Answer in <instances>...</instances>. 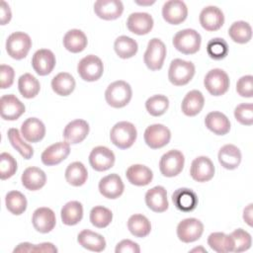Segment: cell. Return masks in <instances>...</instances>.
<instances>
[{
    "label": "cell",
    "mask_w": 253,
    "mask_h": 253,
    "mask_svg": "<svg viewBox=\"0 0 253 253\" xmlns=\"http://www.w3.org/2000/svg\"><path fill=\"white\" fill-rule=\"evenodd\" d=\"M132 96L131 87L124 80L111 83L105 91L106 102L113 108H123L126 106Z\"/></svg>",
    "instance_id": "cell-1"
},
{
    "label": "cell",
    "mask_w": 253,
    "mask_h": 253,
    "mask_svg": "<svg viewBox=\"0 0 253 253\" xmlns=\"http://www.w3.org/2000/svg\"><path fill=\"white\" fill-rule=\"evenodd\" d=\"M137 131L133 124L129 122H119L111 129L110 138L114 145L120 149L129 148L135 141Z\"/></svg>",
    "instance_id": "cell-2"
},
{
    "label": "cell",
    "mask_w": 253,
    "mask_h": 253,
    "mask_svg": "<svg viewBox=\"0 0 253 253\" xmlns=\"http://www.w3.org/2000/svg\"><path fill=\"white\" fill-rule=\"evenodd\" d=\"M201 35L193 29H184L176 33L173 38L174 47L184 54H194L201 47Z\"/></svg>",
    "instance_id": "cell-3"
},
{
    "label": "cell",
    "mask_w": 253,
    "mask_h": 253,
    "mask_svg": "<svg viewBox=\"0 0 253 253\" xmlns=\"http://www.w3.org/2000/svg\"><path fill=\"white\" fill-rule=\"evenodd\" d=\"M195 75V65L191 61L176 58L171 61L168 78L175 86H183L188 84Z\"/></svg>",
    "instance_id": "cell-4"
},
{
    "label": "cell",
    "mask_w": 253,
    "mask_h": 253,
    "mask_svg": "<svg viewBox=\"0 0 253 253\" xmlns=\"http://www.w3.org/2000/svg\"><path fill=\"white\" fill-rule=\"evenodd\" d=\"M32 47L30 36L24 32L11 34L6 41V50L14 59H23L27 56Z\"/></svg>",
    "instance_id": "cell-5"
},
{
    "label": "cell",
    "mask_w": 253,
    "mask_h": 253,
    "mask_svg": "<svg viewBox=\"0 0 253 253\" xmlns=\"http://www.w3.org/2000/svg\"><path fill=\"white\" fill-rule=\"evenodd\" d=\"M166 56V46L164 42L156 38L151 39L147 43L143 60L145 65L152 71L162 68Z\"/></svg>",
    "instance_id": "cell-6"
},
{
    "label": "cell",
    "mask_w": 253,
    "mask_h": 253,
    "mask_svg": "<svg viewBox=\"0 0 253 253\" xmlns=\"http://www.w3.org/2000/svg\"><path fill=\"white\" fill-rule=\"evenodd\" d=\"M204 85L211 95L221 96L229 88V77L224 70L213 68L206 74Z\"/></svg>",
    "instance_id": "cell-7"
},
{
    "label": "cell",
    "mask_w": 253,
    "mask_h": 253,
    "mask_svg": "<svg viewBox=\"0 0 253 253\" xmlns=\"http://www.w3.org/2000/svg\"><path fill=\"white\" fill-rule=\"evenodd\" d=\"M103 71L104 65L102 60L94 54H89L83 57L77 65V72L79 76L88 82H93L100 79V77L103 75Z\"/></svg>",
    "instance_id": "cell-8"
},
{
    "label": "cell",
    "mask_w": 253,
    "mask_h": 253,
    "mask_svg": "<svg viewBox=\"0 0 253 253\" xmlns=\"http://www.w3.org/2000/svg\"><path fill=\"white\" fill-rule=\"evenodd\" d=\"M185 158L181 151L172 149L162 155L159 161V169L163 176L174 177L181 173L184 168Z\"/></svg>",
    "instance_id": "cell-9"
},
{
    "label": "cell",
    "mask_w": 253,
    "mask_h": 253,
    "mask_svg": "<svg viewBox=\"0 0 253 253\" xmlns=\"http://www.w3.org/2000/svg\"><path fill=\"white\" fill-rule=\"evenodd\" d=\"M144 141L152 149H158L170 141V129L161 124H154L146 127L144 131Z\"/></svg>",
    "instance_id": "cell-10"
},
{
    "label": "cell",
    "mask_w": 253,
    "mask_h": 253,
    "mask_svg": "<svg viewBox=\"0 0 253 253\" xmlns=\"http://www.w3.org/2000/svg\"><path fill=\"white\" fill-rule=\"evenodd\" d=\"M204 232V224L195 217L185 218L179 222L177 226V236L179 240L185 243L194 242L202 236Z\"/></svg>",
    "instance_id": "cell-11"
},
{
    "label": "cell",
    "mask_w": 253,
    "mask_h": 253,
    "mask_svg": "<svg viewBox=\"0 0 253 253\" xmlns=\"http://www.w3.org/2000/svg\"><path fill=\"white\" fill-rule=\"evenodd\" d=\"M114 152L106 146H96L89 155V163L96 171L102 172L112 168L115 164Z\"/></svg>",
    "instance_id": "cell-12"
},
{
    "label": "cell",
    "mask_w": 253,
    "mask_h": 253,
    "mask_svg": "<svg viewBox=\"0 0 253 253\" xmlns=\"http://www.w3.org/2000/svg\"><path fill=\"white\" fill-rule=\"evenodd\" d=\"M188 15V8L181 0H169L163 4V19L171 25H179L184 22Z\"/></svg>",
    "instance_id": "cell-13"
},
{
    "label": "cell",
    "mask_w": 253,
    "mask_h": 253,
    "mask_svg": "<svg viewBox=\"0 0 253 253\" xmlns=\"http://www.w3.org/2000/svg\"><path fill=\"white\" fill-rule=\"evenodd\" d=\"M190 174L197 182H208L214 175V165L209 157L199 156L193 160Z\"/></svg>",
    "instance_id": "cell-14"
},
{
    "label": "cell",
    "mask_w": 253,
    "mask_h": 253,
    "mask_svg": "<svg viewBox=\"0 0 253 253\" xmlns=\"http://www.w3.org/2000/svg\"><path fill=\"white\" fill-rule=\"evenodd\" d=\"M200 24L209 32L219 30L224 23V16L222 11L216 6H207L200 13Z\"/></svg>",
    "instance_id": "cell-15"
},
{
    "label": "cell",
    "mask_w": 253,
    "mask_h": 253,
    "mask_svg": "<svg viewBox=\"0 0 253 253\" xmlns=\"http://www.w3.org/2000/svg\"><path fill=\"white\" fill-rule=\"evenodd\" d=\"M70 153V146L67 141H59L51 144L42 153V162L46 166L57 165L62 162Z\"/></svg>",
    "instance_id": "cell-16"
},
{
    "label": "cell",
    "mask_w": 253,
    "mask_h": 253,
    "mask_svg": "<svg viewBox=\"0 0 253 253\" xmlns=\"http://www.w3.org/2000/svg\"><path fill=\"white\" fill-rule=\"evenodd\" d=\"M55 61V56L50 49L42 48L34 53L32 58V66L39 75L44 76L53 70Z\"/></svg>",
    "instance_id": "cell-17"
},
{
    "label": "cell",
    "mask_w": 253,
    "mask_h": 253,
    "mask_svg": "<svg viewBox=\"0 0 253 253\" xmlns=\"http://www.w3.org/2000/svg\"><path fill=\"white\" fill-rule=\"evenodd\" d=\"M1 117L6 121L18 120L25 113L24 104L13 94L3 95L0 99Z\"/></svg>",
    "instance_id": "cell-18"
},
{
    "label": "cell",
    "mask_w": 253,
    "mask_h": 253,
    "mask_svg": "<svg viewBox=\"0 0 253 253\" xmlns=\"http://www.w3.org/2000/svg\"><path fill=\"white\" fill-rule=\"evenodd\" d=\"M95 14L103 20H115L124 12L123 2L120 0H98L94 3Z\"/></svg>",
    "instance_id": "cell-19"
},
{
    "label": "cell",
    "mask_w": 253,
    "mask_h": 253,
    "mask_svg": "<svg viewBox=\"0 0 253 253\" xmlns=\"http://www.w3.org/2000/svg\"><path fill=\"white\" fill-rule=\"evenodd\" d=\"M32 222L35 229L41 233H47L53 229L56 218L53 211L49 208H38L32 216Z\"/></svg>",
    "instance_id": "cell-20"
},
{
    "label": "cell",
    "mask_w": 253,
    "mask_h": 253,
    "mask_svg": "<svg viewBox=\"0 0 253 253\" xmlns=\"http://www.w3.org/2000/svg\"><path fill=\"white\" fill-rule=\"evenodd\" d=\"M124 189L123 180L116 173L103 177L99 182V191L107 199H118L124 193Z\"/></svg>",
    "instance_id": "cell-21"
},
{
    "label": "cell",
    "mask_w": 253,
    "mask_h": 253,
    "mask_svg": "<svg viewBox=\"0 0 253 253\" xmlns=\"http://www.w3.org/2000/svg\"><path fill=\"white\" fill-rule=\"evenodd\" d=\"M127 29L135 35H146L153 28V19L151 15L144 12L131 13L126 21Z\"/></svg>",
    "instance_id": "cell-22"
},
{
    "label": "cell",
    "mask_w": 253,
    "mask_h": 253,
    "mask_svg": "<svg viewBox=\"0 0 253 253\" xmlns=\"http://www.w3.org/2000/svg\"><path fill=\"white\" fill-rule=\"evenodd\" d=\"M89 133V125L84 120H74L66 125L63 129V137L69 144L83 141Z\"/></svg>",
    "instance_id": "cell-23"
},
{
    "label": "cell",
    "mask_w": 253,
    "mask_h": 253,
    "mask_svg": "<svg viewBox=\"0 0 253 253\" xmlns=\"http://www.w3.org/2000/svg\"><path fill=\"white\" fill-rule=\"evenodd\" d=\"M174 206L181 211L189 212L196 209L198 197L196 193L188 188H179L172 195Z\"/></svg>",
    "instance_id": "cell-24"
},
{
    "label": "cell",
    "mask_w": 253,
    "mask_h": 253,
    "mask_svg": "<svg viewBox=\"0 0 253 253\" xmlns=\"http://www.w3.org/2000/svg\"><path fill=\"white\" fill-rule=\"evenodd\" d=\"M146 206L155 212H163L168 209L167 192L162 186H155L145 194Z\"/></svg>",
    "instance_id": "cell-25"
},
{
    "label": "cell",
    "mask_w": 253,
    "mask_h": 253,
    "mask_svg": "<svg viewBox=\"0 0 253 253\" xmlns=\"http://www.w3.org/2000/svg\"><path fill=\"white\" fill-rule=\"evenodd\" d=\"M44 134L45 126L40 119L29 118L21 126V135L28 142H38L44 137Z\"/></svg>",
    "instance_id": "cell-26"
},
{
    "label": "cell",
    "mask_w": 253,
    "mask_h": 253,
    "mask_svg": "<svg viewBox=\"0 0 253 253\" xmlns=\"http://www.w3.org/2000/svg\"><path fill=\"white\" fill-rule=\"evenodd\" d=\"M218 162L228 170L236 169L241 162V152L239 148L233 144H225L218 151Z\"/></svg>",
    "instance_id": "cell-27"
},
{
    "label": "cell",
    "mask_w": 253,
    "mask_h": 253,
    "mask_svg": "<svg viewBox=\"0 0 253 253\" xmlns=\"http://www.w3.org/2000/svg\"><path fill=\"white\" fill-rule=\"evenodd\" d=\"M21 180L26 189L30 191H37L45 185L46 176L45 173L38 167H28L24 170Z\"/></svg>",
    "instance_id": "cell-28"
},
{
    "label": "cell",
    "mask_w": 253,
    "mask_h": 253,
    "mask_svg": "<svg viewBox=\"0 0 253 253\" xmlns=\"http://www.w3.org/2000/svg\"><path fill=\"white\" fill-rule=\"evenodd\" d=\"M204 104L205 98L202 92L199 90H192L184 97L181 104V109L186 116L195 117L202 111Z\"/></svg>",
    "instance_id": "cell-29"
},
{
    "label": "cell",
    "mask_w": 253,
    "mask_h": 253,
    "mask_svg": "<svg viewBox=\"0 0 253 253\" xmlns=\"http://www.w3.org/2000/svg\"><path fill=\"white\" fill-rule=\"evenodd\" d=\"M206 126L217 135H224L230 130V122L228 118L220 112H211L205 119Z\"/></svg>",
    "instance_id": "cell-30"
},
{
    "label": "cell",
    "mask_w": 253,
    "mask_h": 253,
    "mask_svg": "<svg viewBox=\"0 0 253 253\" xmlns=\"http://www.w3.org/2000/svg\"><path fill=\"white\" fill-rule=\"evenodd\" d=\"M78 243L85 249L93 252H101L106 248L105 238L94 231L84 229L77 236Z\"/></svg>",
    "instance_id": "cell-31"
},
{
    "label": "cell",
    "mask_w": 253,
    "mask_h": 253,
    "mask_svg": "<svg viewBox=\"0 0 253 253\" xmlns=\"http://www.w3.org/2000/svg\"><path fill=\"white\" fill-rule=\"evenodd\" d=\"M126 176L128 182L135 186H146L153 178L152 171L145 165L134 164L127 168Z\"/></svg>",
    "instance_id": "cell-32"
},
{
    "label": "cell",
    "mask_w": 253,
    "mask_h": 253,
    "mask_svg": "<svg viewBox=\"0 0 253 253\" xmlns=\"http://www.w3.org/2000/svg\"><path fill=\"white\" fill-rule=\"evenodd\" d=\"M87 37L86 35L78 29L69 30L63 37L64 47L73 53L81 52L87 46Z\"/></svg>",
    "instance_id": "cell-33"
},
{
    "label": "cell",
    "mask_w": 253,
    "mask_h": 253,
    "mask_svg": "<svg viewBox=\"0 0 253 253\" xmlns=\"http://www.w3.org/2000/svg\"><path fill=\"white\" fill-rule=\"evenodd\" d=\"M61 220L66 225H75L83 217V207L78 201L66 203L60 211Z\"/></svg>",
    "instance_id": "cell-34"
},
{
    "label": "cell",
    "mask_w": 253,
    "mask_h": 253,
    "mask_svg": "<svg viewBox=\"0 0 253 253\" xmlns=\"http://www.w3.org/2000/svg\"><path fill=\"white\" fill-rule=\"evenodd\" d=\"M88 178V171L84 164L79 161L70 163L65 170V179L68 184L79 187L85 184Z\"/></svg>",
    "instance_id": "cell-35"
},
{
    "label": "cell",
    "mask_w": 253,
    "mask_h": 253,
    "mask_svg": "<svg viewBox=\"0 0 253 253\" xmlns=\"http://www.w3.org/2000/svg\"><path fill=\"white\" fill-rule=\"evenodd\" d=\"M75 79L67 72H60L51 80V88L59 96L70 95L75 88Z\"/></svg>",
    "instance_id": "cell-36"
},
{
    "label": "cell",
    "mask_w": 253,
    "mask_h": 253,
    "mask_svg": "<svg viewBox=\"0 0 253 253\" xmlns=\"http://www.w3.org/2000/svg\"><path fill=\"white\" fill-rule=\"evenodd\" d=\"M209 246L217 253H226L233 251L234 242L231 235L223 232H212L208 237Z\"/></svg>",
    "instance_id": "cell-37"
},
{
    "label": "cell",
    "mask_w": 253,
    "mask_h": 253,
    "mask_svg": "<svg viewBox=\"0 0 253 253\" xmlns=\"http://www.w3.org/2000/svg\"><path fill=\"white\" fill-rule=\"evenodd\" d=\"M127 228L129 232L138 238L145 237L150 233L151 224L146 216L143 214H132L127 220Z\"/></svg>",
    "instance_id": "cell-38"
},
{
    "label": "cell",
    "mask_w": 253,
    "mask_h": 253,
    "mask_svg": "<svg viewBox=\"0 0 253 253\" xmlns=\"http://www.w3.org/2000/svg\"><path fill=\"white\" fill-rule=\"evenodd\" d=\"M114 49L119 57L126 59L136 54L138 45L133 39L127 36H120L114 42Z\"/></svg>",
    "instance_id": "cell-39"
},
{
    "label": "cell",
    "mask_w": 253,
    "mask_h": 253,
    "mask_svg": "<svg viewBox=\"0 0 253 253\" xmlns=\"http://www.w3.org/2000/svg\"><path fill=\"white\" fill-rule=\"evenodd\" d=\"M19 92L24 98L31 99L36 97L41 89L39 80L30 73H25L20 76L18 80Z\"/></svg>",
    "instance_id": "cell-40"
},
{
    "label": "cell",
    "mask_w": 253,
    "mask_h": 253,
    "mask_svg": "<svg viewBox=\"0 0 253 253\" xmlns=\"http://www.w3.org/2000/svg\"><path fill=\"white\" fill-rule=\"evenodd\" d=\"M230 39L237 43H246L251 40L252 28L245 21H236L228 29Z\"/></svg>",
    "instance_id": "cell-41"
},
{
    "label": "cell",
    "mask_w": 253,
    "mask_h": 253,
    "mask_svg": "<svg viewBox=\"0 0 253 253\" xmlns=\"http://www.w3.org/2000/svg\"><path fill=\"white\" fill-rule=\"evenodd\" d=\"M5 204L7 210L15 215L22 214L27 209V199L19 191H11L7 193Z\"/></svg>",
    "instance_id": "cell-42"
},
{
    "label": "cell",
    "mask_w": 253,
    "mask_h": 253,
    "mask_svg": "<svg viewBox=\"0 0 253 253\" xmlns=\"http://www.w3.org/2000/svg\"><path fill=\"white\" fill-rule=\"evenodd\" d=\"M8 138L12 146L25 158V159H30L33 154H34V149L33 147L25 142L21 138V134L17 128H9L8 129Z\"/></svg>",
    "instance_id": "cell-43"
},
{
    "label": "cell",
    "mask_w": 253,
    "mask_h": 253,
    "mask_svg": "<svg viewBox=\"0 0 253 253\" xmlns=\"http://www.w3.org/2000/svg\"><path fill=\"white\" fill-rule=\"evenodd\" d=\"M113 219V213L111 210L103 206H96L90 211V221L91 223L98 227H107Z\"/></svg>",
    "instance_id": "cell-44"
},
{
    "label": "cell",
    "mask_w": 253,
    "mask_h": 253,
    "mask_svg": "<svg viewBox=\"0 0 253 253\" xmlns=\"http://www.w3.org/2000/svg\"><path fill=\"white\" fill-rule=\"evenodd\" d=\"M169 107V100L164 95H154L149 97L145 102L146 111L153 117L163 115Z\"/></svg>",
    "instance_id": "cell-45"
},
{
    "label": "cell",
    "mask_w": 253,
    "mask_h": 253,
    "mask_svg": "<svg viewBox=\"0 0 253 253\" xmlns=\"http://www.w3.org/2000/svg\"><path fill=\"white\" fill-rule=\"evenodd\" d=\"M207 52L209 56L214 60L224 58L228 53V44L221 38H214L209 41L207 44Z\"/></svg>",
    "instance_id": "cell-46"
},
{
    "label": "cell",
    "mask_w": 253,
    "mask_h": 253,
    "mask_svg": "<svg viewBox=\"0 0 253 253\" xmlns=\"http://www.w3.org/2000/svg\"><path fill=\"white\" fill-rule=\"evenodd\" d=\"M230 235L234 242L233 252H237V253L243 252L248 250L251 247V244H252L251 235L244 229L237 228L234 231H232Z\"/></svg>",
    "instance_id": "cell-47"
},
{
    "label": "cell",
    "mask_w": 253,
    "mask_h": 253,
    "mask_svg": "<svg viewBox=\"0 0 253 253\" xmlns=\"http://www.w3.org/2000/svg\"><path fill=\"white\" fill-rule=\"evenodd\" d=\"M17 171V162L15 158L7 153L3 152L0 154V178L6 180L11 178Z\"/></svg>",
    "instance_id": "cell-48"
},
{
    "label": "cell",
    "mask_w": 253,
    "mask_h": 253,
    "mask_svg": "<svg viewBox=\"0 0 253 253\" xmlns=\"http://www.w3.org/2000/svg\"><path fill=\"white\" fill-rule=\"evenodd\" d=\"M234 117L241 125L251 126L253 124V105L251 103L239 104L234 109Z\"/></svg>",
    "instance_id": "cell-49"
},
{
    "label": "cell",
    "mask_w": 253,
    "mask_h": 253,
    "mask_svg": "<svg viewBox=\"0 0 253 253\" xmlns=\"http://www.w3.org/2000/svg\"><path fill=\"white\" fill-rule=\"evenodd\" d=\"M236 91L241 97L251 98L253 96V76L245 75L240 77L236 83Z\"/></svg>",
    "instance_id": "cell-50"
},
{
    "label": "cell",
    "mask_w": 253,
    "mask_h": 253,
    "mask_svg": "<svg viewBox=\"0 0 253 253\" xmlns=\"http://www.w3.org/2000/svg\"><path fill=\"white\" fill-rule=\"evenodd\" d=\"M15 71L10 65L1 64L0 66V88L6 89L12 86L14 82Z\"/></svg>",
    "instance_id": "cell-51"
},
{
    "label": "cell",
    "mask_w": 253,
    "mask_h": 253,
    "mask_svg": "<svg viewBox=\"0 0 253 253\" xmlns=\"http://www.w3.org/2000/svg\"><path fill=\"white\" fill-rule=\"evenodd\" d=\"M115 251L116 253H139L140 248L137 243L129 239H124L117 244Z\"/></svg>",
    "instance_id": "cell-52"
},
{
    "label": "cell",
    "mask_w": 253,
    "mask_h": 253,
    "mask_svg": "<svg viewBox=\"0 0 253 253\" xmlns=\"http://www.w3.org/2000/svg\"><path fill=\"white\" fill-rule=\"evenodd\" d=\"M0 11H1V14H0L1 25H6L7 23L10 22V20L12 18V13H11V9H10L9 5L5 1H1Z\"/></svg>",
    "instance_id": "cell-53"
},
{
    "label": "cell",
    "mask_w": 253,
    "mask_h": 253,
    "mask_svg": "<svg viewBox=\"0 0 253 253\" xmlns=\"http://www.w3.org/2000/svg\"><path fill=\"white\" fill-rule=\"evenodd\" d=\"M32 252H57V249L52 243L43 242L37 245L33 244Z\"/></svg>",
    "instance_id": "cell-54"
},
{
    "label": "cell",
    "mask_w": 253,
    "mask_h": 253,
    "mask_svg": "<svg viewBox=\"0 0 253 253\" xmlns=\"http://www.w3.org/2000/svg\"><path fill=\"white\" fill-rule=\"evenodd\" d=\"M252 204H249L243 211V219L246 221V223L250 226H252Z\"/></svg>",
    "instance_id": "cell-55"
},
{
    "label": "cell",
    "mask_w": 253,
    "mask_h": 253,
    "mask_svg": "<svg viewBox=\"0 0 253 253\" xmlns=\"http://www.w3.org/2000/svg\"><path fill=\"white\" fill-rule=\"evenodd\" d=\"M32 249H33V244H31L29 242H23V243H20L13 250V252L14 253H16V252H32Z\"/></svg>",
    "instance_id": "cell-56"
},
{
    "label": "cell",
    "mask_w": 253,
    "mask_h": 253,
    "mask_svg": "<svg viewBox=\"0 0 253 253\" xmlns=\"http://www.w3.org/2000/svg\"><path fill=\"white\" fill-rule=\"evenodd\" d=\"M155 1H147V2H140V1H135V3L136 4H138V5H151V4H153Z\"/></svg>",
    "instance_id": "cell-57"
},
{
    "label": "cell",
    "mask_w": 253,
    "mask_h": 253,
    "mask_svg": "<svg viewBox=\"0 0 253 253\" xmlns=\"http://www.w3.org/2000/svg\"><path fill=\"white\" fill-rule=\"evenodd\" d=\"M195 251H203V252H206L207 253V250L204 249L203 247H200V248H194L193 250H191V252H195Z\"/></svg>",
    "instance_id": "cell-58"
}]
</instances>
